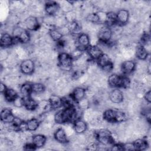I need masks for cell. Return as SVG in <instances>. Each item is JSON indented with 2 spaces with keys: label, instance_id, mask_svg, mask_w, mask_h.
<instances>
[{
  "label": "cell",
  "instance_id": "obj_22",
  "mask_svg": "<svg viewBox=\"0 0 151 151\" xmlns=\"http://www.w3.org/2000/svg\"><path fill=\"white\" fill-rule=\"evenodd\" d=\"M48 101L52 109H57L63 106L61 98L57 95H51Z\"/></svg>",
  "mask_w": 151,
  "mask_h": 151
},
{
  "label": "cell",
  "instance_id": "obj_5",
  "mask_svg": "<svg viewBox=\"0 0 151 151\" xmlns=\"http://www.w3.org/2000/svg\"><path fill=\"white\" fill-rule=\"evenodd\" d=\"M13 37L18 42L27 43L30 40V35L27 30L22 27H17L13 30Z\"/></svg>",
  "mask_w": 151,
  "mask_h": 151
},
{
  "label": "cell",
  "instance_id": "obj_34",
  "mask_svg": "<svg viewBox=\"0 0 151 151\" xmlns=\"http://www.w3.org/2000/svg\"><path fill=\"white\" fill-rule=\"evenodd\" d=\"M88 22L93 24H100V18L97 13H91L86 18Z\"/></svg>",
  "mask_w": 151,
  "mask_h": 151
},
{
  "label": "cell",
  "instance_id": "obj_7",
  "mask_svg": "<svg viewBox=\"0 0 151 151\" xmlns=\"http://www.w3.org/2000/svg\"><path fill=\"white\" fill-rule=\"evenodd\" d=\"M20 70L24 74L31 75L33 73L35 69L34 62L31 59H26L23 60L20 65Z\"/></svg>",
  "mask_w": 151,
  "mask_h": 151
},
{
  "label": "cell",
  "instance_id": "obj_19",
  "mask_svg": "<svg viewBox=\"0 0 151 151\" xmlns=\"http://www.w3.org/2000/svg\"><path fill=\"white\" fill-rule=\"evenodd\" d=\"M14 42V37L11 36L8 33H4L2 35L1 38V47L5 48L11 47Z\"/></svg>",
  "mask_w": 151,
  "mask_h": 151
},
{
  "label": "cell",
  "instance_id": "obj_37",
  "mask_svg": "<svg viewBox=\"0 0 151 151\" xmlns=\"http://www.w3.org/2000/svg\"><path fill=\"white\" fill-rule=\"evenodd\" d=\"M123 150H135L133 143L127 142L125 144H123Z\"/></svg>",
  "mask_w": 151,
  "mask_h": 151
},
{
  "label": "cell",
  "instance_id": "obj_6",
  "mask_svg": "<svg viewBox=\"0 0 151 151\" xmlns=\"http://www.w3.org/2000/svg\"><path fill=\"white\" fill-rule=\"evenodd\" d=\"M112 37L111 29L107 26L101 27L97 33V37L99 41L103 43L109 42Z\"/></svg>",
  "mask_w": 151,
  "mask_h": 151
},
{
  "label": "cell",
  "instance_id": "obj_10",
  "mask_svg": "<svg viewBox=\"0 0 151 151\" xmlns=\"http://www.w3.org/2000/svg\"><path fill=\"white\" fill-rule=\"evenodd\" d=\"M110 101L114 104H120L123 101L124 95L121 90L115 88L110 91L109 94Z\"/></svg>",
  "mask_w": 151,
  "mask_h": 151
},
{
  "label": "cell",
  "instance_id": "obj_39",
  "mask_svg": "<svg viewBox=\"0 0 151 151\" xmlns=\"http://www.w3.org/2000/svg\"><path fill=\"white\" fill-rule=\"evenodd\" d=\"M37 147L34 146V145L32 143H28L25 145L24 146V149L26 150H35Z\"/></svg>",
  "mask_w": 151,
  "mask_h": 151
},
{
  "label": "cell",
  "instance_id": "obj_32",
  "mask_svg": "<svg viewBox=\"0 0 151 151\" xmlns=\"http://www.w3.org/2000/svg\"><path fill=\"white\" fill-rule=\"evenodd\" d=\"M45 90V86L40 83H35L32 84V93L38 94H42Z\"/></svg>",
  "mask_w": 151,
  "mask_h": 151
},
{
  "label": "cell",
  "instance_id": "obj_31",
  "mask_svg": "<svg viewBox=\"0 0 151 151\" xmlns=\"http://www.w3.org/2000/svg\"><path fill=\"white\" fill-rule=\"evenodd\" d=\"M49 34L52 40L57 42L61 41L63 36L62 33L57 29H51L49 31Z\"/></svg>",
  "mask_w": 151,
  "mask_h": 151
},
{
  "label": "cell",
  "instance_id": "obj_13",
  "mask_svg": "<svg viewBox=\"0 0 151 151\" xmlns=\"http://www.w3.org/2000/svg\"><path fill=\"white\" fill-rule=\"evenodd\" d=\"M54 136L57 142L61 144H65L68 142L67 134L65 130L62 128L59 127L57 129L54 133Z\"/></svg>",
  "mask_w": 151,
  "mask_h": 151
},
{
  "label": "cell",
  "instance_id": "obj_26",
  "mask_svg": "<svg viewBox=\"0 0 151 151\" xmlns=\"http://www.w3.org/2000/svg\"><path fill=\"white\" fill-rule=\"evenodd\" d=\"M40 120L36 118H31L29 119L27 122V130L29 132H33L36 130L40 126Z\"/></svg>",
  "mask_w": 151,
  "mask_h": 151
},
{
  "label": "cell",
  "instance_id": "obj_20",
  "mask_svg": "<svg viewBox=\"0 0 151 151\" xmlns=\"http://www.w3.org/2000/svg\"><path fill=\"white\" fill-rule=\"evenodd\" d=\"M59 5L54 1L48 2L45 6V10L47 14L49 15H53L55 14L59 10Z\"/></svg>",
  "mask_w": 151,
  "mask_h": 151
},
{
  "label": "cell",
  "instance_id": "obj_41",
  "mask_svg": "<svg viewBox=\"0 0 151 151\" xmlns=\"http://www.w3.org/2000/svg\"><path fill=\"white\" fill-rule=\"evenodd\" d=\"M145 99L146 100V101L148 103H150L151 102V91L150 90H148L147 91H146V93L145 94L144 96Z\"/></svg>",
  "mask_w": 151,
  "mask_h": 151
},
{
  "label": "cell",
  "instance_id": "obj_42",
  "mask_svg": "<svg viewBox=\"0 0 151 151\" xmlns=\"http://www.w3.org/2000/svg\"><path fill=\"white\" fill-rule=\"evenodd\" d=\"M6 89H7V87H6V86H5V84H4L3 83H1V86H0V90H1V93L3 94V93L6 91Z\"/></svg>",
  "mask_w": 151,
  "mask_h": 151
},
{
  "label": "cell",
  "instance_id": "obj_14",
  "mask_svg": "<svg viewBox=\"0 0 151 151\" xmlns=\"http://www.w3.org/2000/svg\"><path fill=\"white\" fill-rule=\"evenodd\" d=\"M116 19L117 24H119L122 25L126 24L129 19V11L125 9L119 10L116 14Z\"/></svg>",
  "mask_w": 151,
  "mask_h": 151
},
{
  "label": "cell",
  "instance_id": "obj_38",
  "mask_svg": "<svg viewBox=\"0 0 151 151\" xmlns=\"http://www.w3.org/2000/svg\"><path fill=\"white\" fill-rule=\"evenodd\" d=\"M111 150H123V144L120 143H114L111 146Z\"/></svg>",
  "mask_w": 151,
  "mask_h": 151
},
{
  "label": "cell",
  "instance_id": "obj_8",
  "mask_svg": "<svg viewBox=\"0 0 151 151\" xmlns=\"http://www.w3.org/2000/svg\"><path fill=\"white\" fill-rule=\"evenodd\" d=\"M77 48L81 51L86 50L90 45V40L88 35L86 33H81L78 35L77 40Z\"/></svg>",
  "mask_w": 151,
  "mask_h": 151
},
{
  "label": "cell",
  "instance_id": "obj_15",
  "mask_svg": "<svg viewBox=\"0 0 151 151\" xmlns=\"http://www.w3.org/2000/svg\"><path fill=\"white\" fill-rule=\"evenodd\" d=\"M136 63L132 60H126L121 64V70L124 74H130L134 71Z\"/></svg>",
  "mask_w": 151,
  "mask_h": 151
},
{
  "label": "cell",
  "instance_id": "obj_36",
  "mask_svg": "<svg viewBox=\"0 0 151 151\" xmlns=\"http://www.w3.org/2000/svg\"><path fill=\"white\" fill-rule=\"evenodd\" d=\"M78 107L81 109H86L89 105V103L88 100H87L84 98L81 100L78 101Z\"/></svg>",
  "mask_w": 151,
  "mask_h": 151
},
{
  "label": "cell",
  "instance_id": "obj_16",
  "mask_svg": "<svg viewBox=\"0 0 151 151\" xmlns=\"http://www.w3.org/2000/svg\"><path fill=\"white\" fill-rule=\"evenodd\" d=\"M73 129L76 133L82 134L86 132L87 129V124L81 119H77L73 123Z\"/></svg>",
  "mask_w": 151,
  "mask_h": 151
},
{
  "label": "cell",
  "instance_id": "obj_25",
  "mask_svg": "<svg viewBox=\"0 0 151 151\" xmlns=\"http://www.w3.org/2000/svg\"><path fill=\"white\" fill-rule=\"evenodd\" d=\"M148 52L146 48L143 46H138L136 50V56L140 60H145L148 57Z\"/></svg>",
  "mask_w": 151,
  "mask_h": 151
},
{
  "label": "cell",
  "instance_id": "obj_29",
  "mask_svg": "<svg viewBox=\"0 0 151 151\" xmlns=\"http://www.w3.org/2000/svg\"><path fill=\"white\" fill-rule=\"evenodd\" d=\"M105 23L106 24L107 27L113 26L115 24H117L116 14L113 12H109L107 13Z\"/></svg>",
  "mask_w": 151,
  "mask_h": 151
},
{
  "label": "cell",
  "instance_id": "obj_2",
  "mask_svg": "<svg viewBox=\"0 0 151 151\" xmlns=\"http://www.w3.org/2000/svg\"><path fill=\"white\" fill-rule=\"evenodd\" d=\"M109 86L114 88H127L130 86V79L126 76H120L117 74H111L107 80Z\"/></svg>",
  "mask_w": 151,
  "mask_h": 151
},
{
  "label": "cell",
  "instance_id": "obj_27",
  "mask_svg": "<svg viewBox=\"0 0 151 151\" xmlns=\"http://www.w3.org/2000/svg\"><path fill=\"white\" fill-rule=\"evenodd\" d=\"M20 93L24 96V97L31 96L32 91V84L29 83H24L20 87Z\"/></svg>",
  "mask_w": 151,
  "mask_h": 151
},
{
  "label": "cell",
  "instance_id": "obj_11",
  "mask_svg": "<svg viewBox=\"0 0 151 151\" xmlns=\"http://www.w3.org/2000/svg\"><path fill=\"white\" fill-rule=\"evenodd\" d=\"M24 24L27 29L30 31L37 30L40 27V24L38 19L33 16H29L27 17L24 22Z\"/></svg>",
  "mask_w": 151,
  "mask_h": 151
},
{
  "label": "cell",
  "instance_id": "obj_30",
  "mask_svg": "<svg viewBox=\"0 0 151 151\" xmlns=\"http://www.w3.org/2000/svg\"><path fill=\"white\" fill-rule=\"evenodd\" d=\"M62 99V104L63 106L65 108H69L75 106V102H76L73 98L72 97L71 95L66 96L61 98Z\"/></svg>",
  "mask_w": 151,
  "mask_h": 151
},
{
  "label": "cell",
  "instance_id": "obj_1",
  "mask_svg": "<svg viewBox=\"0 0 151 151\" xmlns=\"http://www.w3.org/2000/svg\"><path fill=\"white\" fill-rule=\"evenodd\" d=\"M103 118L108 123H123L127 119V116L120 110L109 109L104 111Z\"/></svg>",
  "mask_w": 151,
  "mask_h": 151
},
{
  "label": "cell",
  "instance_id": "obj_35",
  "mask_svg": "<svg viewBox=\"0 0 151 151\" xmlns=\"http://www.w3.org/2000/svg\"><path fill=\"white\" fill-rule=\"evenodd\" d=\"M12 103L16 107H22V106H24V98L18 96Z\"/></svg>",
  "mask_w": 151,
  "mask_h": 151
},
{
  "label": "cell",
  "instance_id": "obj_17",
  "mask_svg": "<svg viewBox=\"0 0 151 151\" xmlns=\"http://www.w3.org/2000/svg\"><path fill=\"white\" fill-rule=\"evenodd\" d=\"M24 98V107L29 111H34L37 109L38 103L31 96L23 97Z\"/></svg>",
  "mask_w": 151,
  "mask_h": 151
},
{
  "label": "cell",
  "instance_id": "obj_24",
  "mask_svg": "<svg viewBox=\"0 0 151 151\" xmlns=\"http://www.w3.org/2000/svg\"><path fill=\"white\" fill-rule=\"evenodd\" d=\"M133 143L135 150H145L149 146L147 141L144 139H137L135 140Z\"/></svg>",
  "mask_w": 151,
  "mask_h": 151
},
{
  "label": "cell",
  "instance_id": "obj_23",
  "mask_svg": "<svg viewBox=\"0 0 151 151\" xmlns=\"http://www.w3.org/2000/svg\"><path fill=\"white\" fill-rule=\"evenodd\" d=\"M5 100L9 103L13 102L15 99L18 96L17 92L13 88H7L6 91L3 93Z\"/></svg>",
  "mask_w": 151,
  "mask_h": 151
},
{
  "label": "cell",
  "instance_id": "obj_18",
  "mask_svg": "<svg viewBox=\"0 0 151 151\" xmlns=\"http://www.w3.org/2000/svg\"><path fill=\"white\" fill-rule=\"evenodd\" d=\"M47 137L42 134H37L32 137V143L37 148L41 147L45 145Z\"/></svg>",
  "mask_w": 151,
  "mask_h": 151
},
{
  "label": "cell",
  "instance_id": "obj_40",
  "mask_svg": "<svg viewBox=\"0 0 151 151\" xmlns=\"http://www.w3.org/2000/svg\"><path fill=\"white\" fill-rule=\"evenodd\" d=\"M87 149L90 150H96L98 149V145L96 143H90V145H88L87 146Z\"/></svg>",
  "mask_w": 151,
  "mask_h": 151
},
{
  "label": "cell",
  "instance_id": "obj_33",
  "mask_svg": "<svg viewBox=\"0 0 151 151\" xmlns=\"http://www.w3.org/2000/svg\"><path fill=\"white\" fill-rule=\"evenodd\" d=\"M67 28L70 33L76 34L79 33L81 29L80 26L79 25L78 22H76V21H72L71 22H70Z\"/></svg>",
  "mask_w": 151,
  "mask_h": 151
},
{
  "label": "cell",
  "instance_id": "obj_9",
  "mask_svg": "<svg viewBox=\"0 0 151 151\" xmlns=\"http://www.w3.org/2000/svg\"><path fill=\"white\" fill-rule=\"evenodd\" d=\"M0 117L3 123H12L15 117L11 109L4 108L1 111Z\"/></svg>",
  "mask_w": 151,
  "mask_h": 151
},
{
  "label": "cell",
  "instance_id": "obj_21",
  "mask_svg": "<svg viewBox=\"0 0 151 151\" xmlns=\"http://www.w3.org/2000/svg\"><path fill=\"white\" fill-rule=\"evenodd\" d=\"M71 95L73 99L76 102H78L85 97L86 90L83 87H77L73 90Z\"/></svg>",
  "mask_w": 151,
  "mask_h": 151
},
{
  "label": "cell",
  "instance_id": "obj_12",
  "mask_svg": "<svg viewBox=\"0 0 151 151\" xmlns=\"http://www.w3.org/2000/svg\"><path fill=\"white\" fill-rule=\"evenodd\" d=\"M90 57L93 60H97L103 53L101 49L94 45H90L86 49Z\"/></svg>",
  "mask_w": 151,
  "mask_h": 151
},
{
  "label": "cell",
  "instance_id": "obj_4",
  "mask_svg": "<svg viewBox=\"0 0 151 151\" xmlns=\"http://www.w3.org/2000/svg\"><path fill=\"white\" fill-rule=\"evenodd\" d=\"M58 65L61 70L70 71L73 65V57L67 52H61L58 57Z\"/></svg>",
  "mask_w": 151,
  "mask_h": 151
},
{
  "label": "cell",
  "instance_id": "obj_28",
  "mask_svg": "<svg viewBox=\"0 0 151 151\" xmlns=\"http://www.w3.org/2000/svg\"><path fill=\"white\" fill-rule=\"evenodd\" d=\"M97 63L98 65L101 67V68L104 67L106 66L107 65L109 64L110 63H112L110 58L109 57V55L106 54H103L97 60Z\"/></svg>",
  "mask_w": 151,
  "mask_h": 151
},
{
  "label": "cell",
  "instance_id": "obj_3",
  "mask_svg": "<svg viewBox=\"0 0 151 151\" xmlns=\"http://www.w3.org/2000/svg\"><path fill=\"white\" fill-rule=\"evenodd\" d=\"M96 140L100 144L107 146L114 143V139L111 132L107 129H100L94 132Z\"/></svg>",
  "mask_w": 151,
  "mask_h": 151
}]
</instances>
